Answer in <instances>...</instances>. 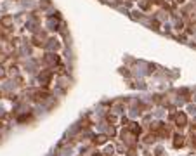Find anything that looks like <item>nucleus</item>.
Masks as SVG:
<instances>
[{
  "instance_id": "obj_3",
  "label": "nucleus",
  "mask_w": 196,
  "mask_h": 156,
  "mask_svg": "<svg viewBox=\"0 0 196 156\" xmlns=\"http://www.w3.org/2000/svg\"><path fill=\"white\" fill-rule=\"evenodd\" d=\"M182 142H184V141H182V137H175L173 146H175V147H179V146H182Z\"/></svg>"
},
{
  "instance_id": "obj_1",
  "label": "nucleus",
  "mask_w": 196,
  "mask_h": 156,
  "mask_svg": "<svg viewBox=\"0 0 196 156\" xmlns=\"http://www.w3.org/2000/svg\"><path fill=\"white\" fill-rule=\"evenodd\" d=\"M175 120H177L179 127H184V125H186V122H187V120H186V114H182V113H179V114H177V118H175Z\"/></svg>"
},
{
  "instance_id": "obj_2",
  "label": "nucleus",
  "mask_w": 196,
  "mask_h": 156,
  "mask_svg": "<svg viewBox=\"0 0 196 156\" xmlns=\"http://www.w3.org/2000/svg\"><path fill=\"white\" fill-rule=\"evenodd\" d=\"M49 78H50V73H44V75H40V82L42 83H47Z\"/></svg>"
},
{
  "instance_id": "obj_4",
  "label": "nucleus",
  "mask_w": 196,
  "mask_h": 156,
  "mask_svg": "<svg viewBox=\"0 0 196 156\" xmlns=\"http://www.w3.org/2000/svg\"><path fill=\"white\" fill-rule=\"evenodd\" d=\"M104 141H106V137H104V135H101V137H99V139H97V142H99V144H103Z\"/></svg>"
}]
</instances>
